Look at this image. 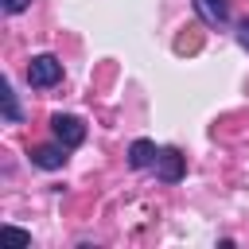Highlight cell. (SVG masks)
<instances>
[{"mask_svg": "<svg viewBox=\"0 0 249 249\" xmlns=\"http://www.w3.org/2000/svg\"><path fill=\"white\" fill-rule=\"evenodd\" d=\"M27 82H31L35 89L58 86V82H62V62H58L54 54H35V58L27 62Z\"/></svg>", "mask_w": 249, "mask_h": 249, "instance_id": "obj_1", "label": "cell"}, {"mask_svg": "<svg viewBox=\"0 0 249 249\" xmlns=\"http://www.w3.org/2000/svg\"><path fill=\"white\" fill-rule=\"evenodd\" d=\"M198 43H202L198 35H179V39H175V51L187 54V51H198Z\"/></svg>", "mask_w": 249, "mask_h": 249, "instance_id": "obj_8", "label": "cell"}, {"mask_svg": "<svg viewBox=\"0 0 249 249\" xmlns=\"http://www.w3.org/2000/svg\"><path fill=\"white\" fill-rule=\"evenodd\" d=\"M0 4H4V12H12V16H16V12H23L31 0H0Z\"/></svg>", "mask_w": 249, "mask_h": 249, "instance_id": "obj_9", "label": "cell"}, {"mask_svg": "<svg viewBox=\"0 0 249 249\" xmlns=\"http://www.w3.org/2000/svg\"><path fill=\"white\" fill-rule=\"evenodd\" d=\"M4 233H8V237H16V241H19V245H27V241H31V237H27V233H23V230H16V226H4Z\"/></svg>", "mask_w": 249, "mask_h": 249, "instance_id": "obj_10", "label": "cell"}, {"mask_svg": "<svg viewBox=\"0 0 249 249\" xmlns=\"http://www.w3.org/2000/svg\"><path fill=\"white\" fill-rule=\"evenodd\" d=\"M0 101H4V121H19V105H16V93H12L8 82H4V89H0Z\"/></svg>", "mask_w": 249, "mask_h": 249, "instance_id": "obj_7", "label": "cell"}, {"mask_svg": "<svg viewBox=\"0 0 249 249\" xmlns=\"http://www.w3.org/2000/svg\"><path fill=\"white\" fill-rule=\"evenodd\" d=\"M31 163L35 167H47V171H54V167H62L66 163V144H43V148H35L31 152Z\"/></svg>", "mask_w": 249, "mask_h": 249, "instance_id": "obj_5", "label": "cell"}, {"mask_svg": "<svg viewBox=\"0 0 249 249\" xmlns=\"http://www.w3.org/2000/svg\"><path fill=\"white\" fill-rule=\"evenodd\" d=\"M183 171H187V156H183L179 148H163L160 160H156V175H160L163 183H179Z\"/></svg>", "mask_w": 249, "mask_h": 249, "instance_id": "obj_3", "label": "cell"}, {"mask_svg": "<svg viewBox=\"0 0 249 249\" xmlns=\"http://www.w3.org/2000/svg\"><path fill=\"white\" fill-rule=\"evenodd\" d=\"M156 160H160V152H156L152 140H136V144L128 148V163H132L136 171H140V167H152Z\"/></svg>", "mask_w": 249, "mask_h": 249, "instance_id": "obj_6", "label": "cell"}, {"mask_svg": "<svg viewBox=\"0 0 249 249\" xmlns=\"http://www.w3.org/2000/svg\"><path fill=\"white\" fill-rule=\"evenodd\" d=\"M195 12L206 27H222L230 19V0H195Z\"/></svg>", "mask_w": 249, "mask_h": 249, "instance_id": "obj_4", "label": "cell"}, {"mask_svg": "<svg viewBox=\"0 0 249 249\" xmlns=\"http://www.w3.org/2000/svg\"><path fill=\"white\" fill-rule=\"evenodd\" d=\"M237 43H241V47H245V51H249V19H245V23H241V27H237Z\"/></svg>", "mask_w": 249, "mask_h": 249, "instance_id": "obj_11", "label": "cell"}, {"mask_svg": "<svg viewBox=\"0 0 249 249\" xmlns=\"http://www.w3.org/2000/svg\"><path fill=\"white\" fill-rule=\"evenodd\" d=\"M51 132H54V140L66 144V148H78V144L86 140V124H82L78 117H70V113H54V117H51Z\"/></svg>", "mask_w": 249, "mask_h": 249, "instance_id": "obj_2", "label": "cell"}]
</instances>
